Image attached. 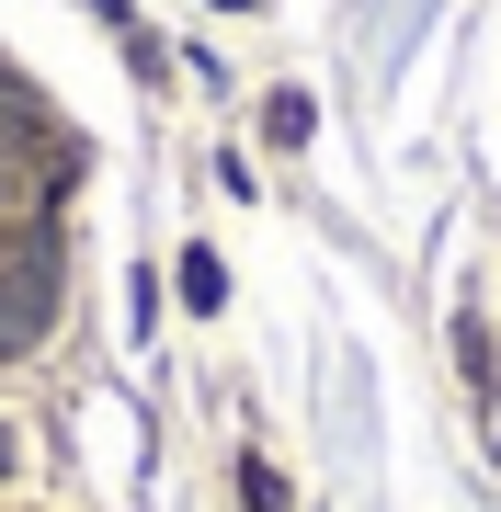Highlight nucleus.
<instances>
[{"label": "nucleus", "mask_w": 501, "mask_h": 512, "mask_svg": "<svg viewBox=\"0 0 501 512\" xmlns=\"http://www.w3.org/2000/svg\"><path fill=\"white\" fill-rule=\"evenodd\" d=\"M183 296H194V308H217V296H228V274H217V251H183Z\"/></svg>", "instance_id": "nucleus-1"}]
</instances>
